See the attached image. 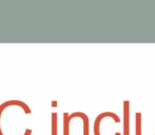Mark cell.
<instances>
[{
	"label": "cell",
	"mask_w": 155,
	"mask_h": 135,
	"mask_svg": "<svg viewBox=\"0 0 155 135\" xmlns=\"http://www.w3.org/2000/svg\"><path fill=\"white\" fill-rule=\"evenodd\" d=\"M120 117L114 112L106 111L100 113L94 120V135H123V132L114 131L113 125L120 123Z\"/></svg>",
	"instance_id": "1"
},
{
	"label": "cell",
	"mask_w": 155,
	"mask_h": 135,
	"mask_svg": "<svg viewBox=\"0 0 155 135\" xmlns=\"http://www.w3.org/2000/svg\"><path fill=\"white\" fill-rule=\"evenodd\" d=\"M123 109V135H130V101L124 100Z\"/></svg>",
	"instance_id": "2"
},
{
	"label": "cell",
	"mask_w": 155,
	"mask_h": 135,
	"mask_svg": "<svg viewBox=\"0 0 155 135\" xmlns=\"http://www.w3.org/2000/svg\"><path fill=\"white\" fill-rule=\"evenodd\" d=\"M141 123H143V114L140 112H136L135 113V135H145Z\"/></svg>",
	"instance_id": "3"
},
{
	"label": "cell",
	"mask_w": 155,
	"mask_h": 135,
	"mask_svg": "<svg viewBox=\"0 0 155 135\" xmlns=\"http://www.w3.org/2000/svg\"><path fill=\"white\" fill-rule=\"evenodd\" d=\"M70 114L64 113L63 114V135H70Z\"/></svg>",
	"instance_id": "4"
},
{
	"label": "cell",
	"mask_w": 155,
	"mask_h": 135,
	"mask_svg": "<svg viewBox=\"0 0 155 135\" xmlns=\"http://www.w3.org/2000/svg\"><path fill=\"white\" fill-rule=\"evenodd\" d=\"M52 135H57V113L52 114Z\"/></svg>",
	"instance_id": "5"
},
{
	"label": "cell",
	"mask_w": 155,
	"mask_h": 135,
	"mask_svg": "<svg viewBox=\"0 0 155 135\" xmlns=\"http://www.w3.org/2000/svg\"><path fill=\"white\" fill-rule=\"evenodd\" d=\"M154 117H155V115H154Z\"/></svg>",
	"instance_id": "6"
}]
</instances>
